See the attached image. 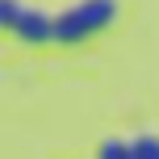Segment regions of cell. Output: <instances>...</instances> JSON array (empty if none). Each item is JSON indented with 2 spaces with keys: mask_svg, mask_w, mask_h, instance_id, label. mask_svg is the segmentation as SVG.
I'll return each instance as SVG.
<instances>
[{
  "mask_svg": "<svg viewBox=\"0 0 159 159\" xmlns=\"http://www.w3.org/2000/svg\"><path fill=\"white\" fill-rule=\"evenodd\" d=\"M130 151H134V159H159V138L155 134H138L130 143Z\"/></svg>",
  "mask_w": 159,
  "mask_h": 159,
  "instance_id": "cell-3",
  "label": "cell"
},
{
  "mask_svg": "<svg viewBox=\"0 0 159 159\" xmlns=\"http://www.w3.org/2000/svg\"><path fill=\"white\" fill-rule=\"evenodd\" d=\"M13 34H17L21 42H30V46H42V42H55V17H50V13H42V8H25Z\"/></svg>",
  "mask_w": 159,
  "mask_h": 159,
  "instance_id": "cell-2",
  "label": "cell"
},
{
  "mask_svg": "<svg viewBox=\"0 0 159 159\" xmlns=\"http://www.w3.org/2000/svg\"><path fill=\"white\" fill-rule=\"evenodd\" d=\"M96 159H134V151H130V143H117V138H109V143H101Z\"/></svg>",
  "mask_w": 159,
  "mask_h": 159,
  "instance_id": "cell-5",
  "label": "cell"
},
{
  "mask_svg": "<svg viewBox=\"0 0 159 159\" xmlns=\"http://www.w3.org/2000/svg\"><path fill=\"white\" fill-rule=\"evenodd\" d=\"M21 13H25V4H21V0H0V30H17Z\"/></svg>",
  "mask_w": 159,
  "mask_h": 159,
  "instance_id": "cell-4",
  "label": "cell"
},
{
  "mask_svg": "<svg viewBox=\"0 0 159 159\" xmlns=\"http://www.w3.org/2000/svg\"><path fill=\"white\" fill-rule=\"evenodd\" d=\"M113 17H117V0H80L55 17V42L75 46V42L101 34L105 25H113Z\"/></svg>",
  "mask_w": 159,
  "mask_h": 159,
  "instance_id": "cell-1",
  "label": "cell"
}]
</instances>
